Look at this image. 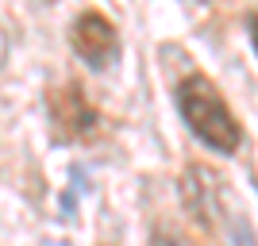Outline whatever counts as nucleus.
I'll return each instance as SVG.
<instances>
[{
    "label": "nucleus",
    "mask_w": 258,
    "mask_h": 246,
    "mask_svg": "<svg viewBox=\"0 0 258 246\" xmlns=\"http://www.w3.org/2000/svg\"><path fill=\"white\" fill-rule=\"evenodd\" d=\"M177 108H181L189 131H193L205 146H212L216 154H235L239 150L243 131H239L227 100L220 97V89H216L208 77H201V73L185 77L181 85H177Z\"/></svg>",
    "instance_id": "1"
},
{
    "label": "nucleus",
    "mask_w": 258,
    "mask_h": 246,
    "mask_svg": "<svg viewBox=\"0 0 258 246\" xmlns=\"http://www.w3.org/2000/svg\"><path fill=\"white\" fill-rule=\"evenodd\" d=\"M185 200H189L197 219H205V223L216 219V227L224 231L227 246H258L247 215L235 208V200H231V193L224 189V181L212 177L208 170H201V166L189 170V177H185Z\"/></svg>",
    "instance_id": "2"
},
{
    "label": "nucleus",
    "mask_w": 258,
    "mask_h": 246,
    "mask_svg": "<svg viewBox=\"0 0 258 246\" xmlns=\"http://www.w3.org/2000/svg\"><path fill=\"white\" fill-rule=\"evenodd\" d=\"M50 119H54V135L62 142H89L100 131V116L89 104V97L77 85H62L50 93Z\"/></svg>",
    "instance_id": "3"
},
{
    "label": "nucleus",
    "mask_w": 258,
    "mask_h": 246,
    "mask_svg": "<svg viewBox=\"0 0 258 246\" xmlns=\"http://www.w3.org/2000/svg\"><path fill=\"white\" fill-rule=\"evenodd\" d=\"M70 39H74V50L81 54L93 69L112 65L116 54H119V35H116V27H112V20L100 16V12H81L77 23H74V31H70Z\"/></svg>",
    "instance_id": "4"
},
{
    "label": "nucleus",
    "mask_w": 258,
    "mask_h": 246,
    "mask_svg": "<svg viewBox=\"0 0 258 246\" xmlns=\"http://www.w3.org/2000/svg\"><path fill=\"white\" fill-rule=\"evenodd\" d=\"M247 31H250V43H254V54H258V12L247 16Z\"/></svg>",
    "instance_id": "5"
},
{
    "label": "nucleus",
    "mask_w": 258,
    "mask_h": 246,
    "mask_svg": "<svg viewBox=\"0 0 258 246\" xmlns=\"http://www.w3.org/2000/svg\"><path fill=\"white\" fill-rule=\"evenodd\" d=\"M154 246H181V242H177L170 231H158V235H154Z\"/></svg>",
    "instance_id": "6"
},
{
    "label": "nucleus",
    "mask_w": 258,
    "mask_h": 246,
    "mask_svg": "<svg viewBox=\"0 0 258 246\" xmlns=\"http://www.w3.org/2000/svg\"><path fill=\"white\" fill-rule=\"evenodd\" d=\"M197 4H205V0H197Z\"/></svg>",
    "instance_id": "7"
}]
</instances>
